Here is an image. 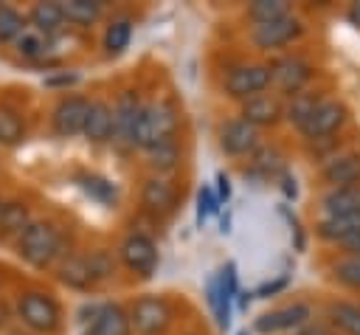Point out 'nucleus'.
Masks as SVG:
<instances>
[{"label":"nucleus","mask_w":360,"mask_h":335,"mask_svg":"<svg viewBox=\"0 0 360 335\" xmlns=\"http://www.w3.org/2000/svg\"><path fill=\"white\" fill-rule=\"evenodd\" d=\"M323 99H326V93L321 87H307V90L284 99V124H290L292 129H301L312 118V113L318 110V104Z\"/></svg>","instance_id":"25"},{"label":"nucleus","mask_w":360,"mask_h":335,"mask_svg":"<svg viewBox=\"0 0 360 335\" xmlns=\"http://www.w3.org/2000/svg\"><path fill=\"white\" fill-rule=\"evenodd\" d=\"M248 124H253L256 129H267V127H276L284 121V99L276 96L273 90H264L248 101L239 104V113Z\"/></svg>","instance_id":"17"},{"label":"nucleus","mask_w":360,"mask_h":335,"mask_svg":"<svg viewBox=\"0 0 360 335\" xmlns=\"http://www.w3.org/2000/svg\"><path fill=\"white\" fill-rule=\"evenodd\" d=\"M143 155H146L149 175H160V177H174V175L180 172V166H183V158H186L180 138L155 144V146H149Z\"/></svg>","instance_id":"20"},{"label":"nucleus","mask_w":360,"mask_h":335,"mask_svg":"<svg viewBox=\"0 0 360 335\" xmlns=\"http://www.w3.org/2000/svg\"><path fill=\"white\" fill-rule=\"evenodd\" d=\"M76 82H79V76H76V73H59V76L45 79V84H48V87H70V84H76Z\"/></svg>","instance_id":"43"},{"label":"nucleus","mask_w":360,"mask_h":335,"mask_svg":"<svg viewBox=\"0 0 360 335\" xmlns=\"http://www.w3.org/2000/svg\"><path fill=\"white\" fill-rule=\"evenodd\" d=\"M180 121L183 115L174 99L169 96L146 99L138 118V129H135V152H146L155 144L180 138Z\"/></svg>","instance_id":"2"},{"label":"nucleus","mask_w":360,"mask_h":335,"mask_svg":"<svg viewBox=\"0 0 360 335\" xmlns=\"http://www.w3.org/2000/svg\"><path fill=\"white\" fill-rule=\"evenodd\" d=\"M25 23H28L31 28H37L39 34L51 37V39H59V34L68 28L59 3H34V6L28 8V14H25Z\"/></svg>","instance_id":"30"},{"label":"nucleus","mask_w":360,"mask_h":335,"mask_svg":"<svg viewBox=\"0 0 360 335\" xmlns=\"http://www.w3.org/2000/svg\"><path fill=\"white\" fill-rule=\"evenodd\" d=\"M349 107H346V101L343 99H338V96H326L321 104H318V110L312 113V118L298 129V135H301V141L304 144H323V141H332L346 124H349Z\"/></svg>","instance_id":"11"},{"label":"nucleus","mask_w":360,"mask_h":335,"mask_svg":"<svg viewBox=\"0 0 360 335\" xmlns=\"http://www.w3.org/2000/svg\"><path fill=\"white\" fill-rule=\"evenodd\" d=\"M217 144H219V152L225 158L242 160V158H250L262 146V129H256L253 124H248L242 115H231V118L219 121V127H217Z\"/></svg>","instance_id":"12"},{"label":"nucleus","mask_w":360,"mask_h":335,"mask_svg":"<svg viewBox=\"0 0 360 335\" xmlns=\"http://www.w3.org/2000/svg\"><path fill=\"white\" fill-rule=\"evenodd\" d=\"M219 200H217V191H214V186H208V183H202L200 189H197V200H194V222H197V228H202L205 222H208V217H214V214H219Z\"/></svg>","instance_id":"38"},{"label":"nucleus","mask_w":360,"mask_h":335,"mask_svg":"<svg viewBox=\"0 0 360 335\" xmlns=\"http://www.w3.org/2000/svg\"><path fill=\"white\" fill-rule=\"evenodd\" d=\"M340 214H360V183L323 189L318 197V217H340Z\"/></svg>","instance_id":"23"},{"label":"nucleus","mask_w":360,"mask_h":335,"mask_svg":"<svg viewBox=\"0 0 360 335\" xmlns=\"http://www.w3.org/2000/svg\"><path fill=\"white\" fill-rule=\"evenodd\" d=\"M14 310H17L20 324L37 335H56L62 329V307L45 290H37V287L20 290Z\"/></svg>","instance_id":"3"},{"label":"nucleus","mask_w":360,"mask_h":335,"mask_svg":"<svg viewBox=\"0 0 360 335\" xmlns=\"http://www.w3.org/2000/svg\"><path fill=\"white\" fill-rule=\"evenodd\" d=\"M346 20H349L352 25H357V28H360V0H354V3L346 8Z\"/></svg>","instance_id":"44"},{"label":"nucleus","mask_w":360,"mask_h":335,"mask_svg":"<svg viewBox=\"0 0 360 335\" xmlns=\"http://www.w3.org/2000/svg\"><path fill=\"white\" fill-rule=\"evenodd\" d=\"M338 251H340V253H357V256H360V236L349 239V242H346V245H340Z\"/></svg>","instance_id":"46"},{"label":"nucleus","mask_w":360,"mask_h":335,"mask_svg":"<svg viewBox=\"0 0 360 335\" xmlns=\"http://www.w3.org/2000/svg\"><path fill=\"white\" fill-rule=\"evenodd\" d=\"M84 335H93V332H90V329H84Z\"/></svg>","instance_id":"47"},{"label":"nucleus","mask_w":360,"mask_h":335,"mask_svg":"<svg viewBox=\"0 0 360 335\" xmlns=\"http://www.w3.org/2000/svg\"><path fill=\"white\" fill-rule=\"evenodd\" d=\"M284 155L278 152V146L273 144H262L250 158H248V166L242 169L245 177H253L259 183H267V180H276L281 172H284Z\"/></svg>","instance_id":"24"},{"label":"nucleus","mask_w":360,"mask_h":335,"mask_svg":"<svg viewBox=\"0 0 360 335\" xmlns=\"http://www.w3.org/2000/svg\"><path fill=\"white\" fill-rule=\"evenodd\" d=\"M87 329L93 335H132L129 312L118 301H98V310L87 324Z\"/></svg>","instance_id":"21"},{"label":"nucleus","mask_w":360,"mask_h":335,"mask_svg":"<svg viewBox=\"0 0 360 335\" xmlns=\"http://www.w3.org/2000/svg\"><path fill=\"white\" fill-rule=\"evenodd\" d=\"M59 8L65 23L73 28H93L107 14V6L101 0H59Z\"/></svg>","instance_id":"28"},{"label":"nucleus","mask_w":360,"mask_h":335,"mask_svg":"<svg viewBox=\"0 0 360 335\" xmlns=\"http://www.w3.org/2000/svg\"><path fill=\"white\" fill-rule=\"evenodd\" d=\"M290 335H338L323 318H312V321H307L304 327H298L295 332H290Z\"/></svg>","instance_id":"39"},{"label":"nucleus","mask_w":360,"mask_h":335,"mask_svg":"<svg viewBox=\"0 0 360 335\" xmlns=\"http://www.w3.org/2000/svg\"><path fill=\"white\" fill-rule=\"evenodd\" d=\"M270 90V68L267 62H253V59H242L225 68L222 73V93L233 101H248L259 93Z\"/></svg>","instance_id":"7"},{"label":"nucleus","mask_w":360,"mask_h":335,"mask_svg":"<svg viewBox=\"0 0 360 335\" xmlns=\"http://www.w3.org/2000/svg\"><path fill=\"white\" fill-rule=\"evenodd\" d=\"M329 279L346 290L360 293V256L357 253H338L329 262Z\"/></svg>","instance_id":"35"},{"label":"nucleus","mask_w":360,"mask_h":335,"mask_svg":"<svg viewBox=\"0 0 360 335\" xmlns=\"http://www.w3.org/2000/svg\"><path fill=\"white\" fill-rule=\"evenodd\" d=\"M138 203H141V211L152 220H169L177 206H180V191L174 186L172 177H160V175H146L141 180V189H138Z\"/></svg>","instance_id":"13"},{"label":"nucleus","mask_w":360,"mask_h":335,"mask_svg":"<svg viewBox=\"0 0 360 335\" xmlns=\"http://www.w3.org/2000/svg\"><path fill=\"white\" fill-rule=\"evenodd\" d=\"M28 135V124L20 107L0 101V146L3 149H14L25 141Z\"/></svg>","instance_id":"34"},{"label":"nucleus","mask_w":360,"mask_h":335,"mask_svg":"<svg viewBox=\"0 0 360 335\" xmlns=\"http://www.w3.org/2000/svg\"><path fill=\"white\" fill-rule=\"evenodd\" d=\"M90 110V96L84 93H62L51 107V132L56 138H76L84 132Z\"/></svg>","instance_id":"14"},{"label":"nucleus","mask_w":360,"mask_h":335,"mask_svg":"<svg viewBox=\"0 0 360 335\" xmlns=\"http://www.w3.org/2000/svg\"><path fill=\"white\" fill-rule=\"evenodd\" d=\"M82 135L93 146L112 144V101L107 96H90V110Z\"/></svg>","instance_id":"18"},{"label":"nucleus","mask_w":360,"mask_h":335,"mask_svg":"<svg viewBox=\"0 0 360 335\" xmlns=\"http://www.w3.org/2000/svg\"><path fill=\"white\" fill-rule=\"evenodd\" d=\"M250 301H253V290H239V296H236V307H239V310H248Z\"/></svg>","instance_id":"45"},{"label":"nucleus","mask_w":360,"mask_h":335,"mask_svg":"<svg viewBox=\"0 0 360 335\" xmlns=\"http://www.w3.org/2000/svg\"><path fill=\"white\" fill-rule=\"evenodd\" d=\"M132 34H135V20L129 14H112V17H107L104 31H101V53L107 59L121 56L129 48Z\"/></svg>","instance_id":"22"},{"label":"nucleus","mask_w":360,"mask_h":335,"mask_svg":"<svg viewBox=\"0 0 360 335\" xmlns=\"http://www.w3.org/2000/svg\"><path fill=\"white\" fill-rule=\"evenodd\" d=\"M217 200H219V206H228V200H231V177L225 175V172H217Z\"/></svg>","instance_id":"42"},{"label":"nucleus","mask_w":360,"mask_h":335,"mask_svg":"<svg viewBox=\"0 0 360 335\" xmlns=\"http://www.w3.org/2000/svg\"><path fill=\"white\" fill-rule=\"evenodd\" d=\"M236 335H248V332H236Z\"/></svg>","instance_id":"48"},{"label":"nucleus","mask_w":360,"mask_h":335,"mask_svg":"<svg viewBox=\"0 0 360 335\" xmlns=\"http://www.w3.org/2000/svg\"><path fill=\"white\" fill-rule=\"evenodd\" d=\"M25 25H28V23H25V14H22L20 8L0 3V45H11V42L22 34Z\"/></svg>","instance_id":"37"},{"label":"nucleus","mask_w":360,"mask_h":335,"mask_svg":"<svg viewBox=\"0 0 360 335\" xmlns=\"http://www.w3.org/2000/svg\"><path fill=\"white\" fill-rule=\"evenodd\" d=\"M323 321L338 335H360V301L332 298L323 310Z\"/></svg>","instance_id":"27"},{"label":"nucleus","mask_w":360,"mask_h":335,"mask_svg":"<svg viewBox=\"0 0 360 335\" xmlns=\"http://www.w3.org/2000/svg\"><path fill=\"white\" fill-rule=\"evenodd\" d=\"M132 335H166L174 324V307L166 296L158 293H143L135 296L127 307Z\"/></svg>","instance_id":"6"},{"label":"nucleus","mask_w":360,"mask_h":335,"mask_svg":"<svg viewBox=\"0 0 360 335\" xmlns=\"http://www.w3.org/2000/svg\"><path fill=\"white\" fill-rule=\"evenodd\" d=\"M307 321H312V304L309 301H290L281 307H273L267 312H262L259 318H253V332L259 335H281V332H295L298 327H304Z\"/></svg>","instance_id":"15"},{"label":"nucleus","mask_w":360,"mask_h":335,"mask_svg":"<svg viewBox=\"0 0 360 335\" xmlns=\"http://www.w3.org/2000/svg\"><path fill=\"white\" fill-rule=\"evenodd\" d=\"M143 96L138 87H121L112 99V146L121 152H135V129L143 110Z\"/></svg>","instance_id":"10"},{"label":"nucleus","mask_w":360,"mask_h":335,"mask_svg":"<svg viewBox=\"0 0 360 335\" xmlns=\"http://www.w3.org/2000/svg\"><path fill=\"white\" fill-rule=\"evenodd\" d=\"M76 183H79V189H82L90 200H96V203L104 206V208H115L118 200H121L118 186H115L110 177L98 175V172H82V175L76 177Z\"/></svg>","instance_id":"33"},{"label":"nucleus","mask_w":360,"mask_h":335,"mask_svg":"<svg viewBox=\"0 0 360 335\" xmlns=\"http://www.w3.org/2000/svg\"><path fill=\"white\" fill-rule=\"evenodd\" d=\"M318 177L326 189L360 183V149H338L318 166Z\"/></svg>","instance_id":"16"},{"label":"nucleus","mask_w":360,"mask_h":335,"mask_svg":"<svg viewBox=\"0 0 360 335\" xmlns=\"http://www.w3.org/2000/svg\"><path fill=\"white\" fill-rule=\"evenodd\" d=\"M84 259H87V270H90V279H93L96 290L107 287V284H112L118 279V267L121 265H118L115 251H110L104 245H96V248L84 251Z\"/></svg>","instance_id":"29"},{"label":"nucleus","mask_w":360,"mask_h":335,"mask_svg":"<svg viewBox=\"0 0 360 335\" xmlns=\"http://www.w3.org/2000/svg\"><path fill=\"white\" fill-rule=\"evenodd\" d=\"M17 256L34 270H48L70 253V239L62 225L48 217H34L14 242Z\"/></svg>","instance_id":"1"},{"label":"nucleus","mask_w":360,"mask_h":335,"mask_svg":"<svg viewBox=\"0 0 360 335\" xmlns=\"http://www.w3.org/2000/svg\"><path fill=\"white\" fill-rule=\"evenodd\" d=\"M31 220H34L31 206L25 200H20V197L0 200V239H8V236L17 239Z\"/></svg>","instance_id":"32"},{"label":"nucleus","mask_w":360,"mask_h":335,"mask_svg":"<svg viewBox=\"0 0 360 335\" xmlns=\"http://www.w3.org/2000/svg\"><path fill=\"white\" fill-rule=\"evenodd\" d=\"M11 48H14V53H17L20 59H25V62H42V59H48V56L53 53L56 39H51V37H45V34H39L37 28L25 25L22 34L11 42Z\"/></svg>","instance_id":"31"},{"label":"nucleus","mask_w":360,"mask_h":335,"mask_svg":"<svg viewBox=\"0 0 360 335\" xmlns=\"http://www.w3.org/2000/svg\"><path fill=\"white\" fill-rule=\"evenodd\" d=\"M239 290L242 287H239V273H236L233 262L222 265L205 282V301H208V310H211V315L222 332L231 327V315H233V304H236Z\"/></svg>","instance_id":"9"},{"label":"nucleus","mask_w":360,"mask_h":335,"mask_svg":"<svg viewBox=\"0 0 360 335\" xmlns=\"http://www.w3.org/2000/svg\"><path fill=\"white\" fill-rule=\"evenodd\" d=\"M315 236L326 245H346L349 239L360 236V214H340V217H315L312 225Z\"/></svg>","instance_id":"19"},{"label":"nucleus","mask_w":360,"mask_h":335,"mask_svg":"<svg viewBox=\"0 0 360 335\" xmlns=\"http://www.w3.org/2000/svg\"><path fill=\"white\" fill-rule=\"evenodd\" d=\"M276 180H278V189H281V194H284L287 200H295V197H298V183H295V175H292L290 169H284Z\"/></svg>","instance_id":"40"},{"label":"nucleus","mask_w":360,"mask_h":335,"mask_svg":"<svg viewBox=\"0 0 360 335\" xmlns=\"http://www.w3.org/2000/svg\"><path fill=\"white\" fill-rule=\"evenodd\" d=\"M284 287H287V276H278V279H273V282H264V284H259V287L253 290V296H256V298H270V296L281 293Z\"/></svg>","instance_id":"41"},{"label":"nucleus","mask_w":360,"mask_h":335,"mask_svg":"<svg viewBox=\"0 0 360 335\" xmlns=\"http://www.w3.org/2000/svg\"><path fill=\"white\" fill-rule=\"evenodd\" d=\"M304 34H307V23L295 11H290V14H284V17L273 20V23L250 25L248 39L262 53H284V48L295 45Z\"/></svg>","instance_id":"8"},{"label":"nucleus","mask_w":360,"mask_h":335,"mask_svg":"<svg viewBox=\"0 0 360 335\" xmlns=\"http://www.w3.org/2000/svg\"><path fill=\"white\" fill-rule=\"evenodd\" d=\"M290 3L284 0H256V3H248L245 6V20L250 25H264V23H273L284 14H290Z\"/></svg>","instance_id":"36"},{"label":"nucleus","mask_w":360,"mask_h":335,"mask_svg":"<svg viewBox=\"0 0 360 335\" xmlns=\"http://www.w3.org/2000/svg\"><path fill=\"white\" fill-rule=\"evenodd\" d=\"M115 256H118V265L132 279H141V282H149L158 273V265H160L158 242L146 231H135V228L121 236V242L115 248Z\"/></svg>","instance_id":"4"},{"label":"nucleus","mask_w":360,"mask_h":335,"mask_svg":"<svg viewBox=\"0 0 360 335\" xmlns=\"http://www.w3.org/2000/svg\"><path fill=\"white\" fill-rule=\"evenodd\" d=\"M267 68H270V90L281 99H290V96L307 90V87H312V79L318 73V68L307 56L287 53V51L276 53L267 62Z\"/></svg>","instance_id":"5"},{"label":"nucleus","mask_w":360,"mask_h":335,"mask_svg":"<svg viewBox=\"0 0 360 335\" xmlns=\"http://www.w3.org/2000/svg\"><path fill=\"white\" fill-rule=\"evenodd\" d=\"M56 279H59L68 290H73V293H93V290H96V284H93V279H90V270H87V259H84V253H79V251H70V253L56 265Z\"/></svg>","instance_id":"26"}]
</instances>
